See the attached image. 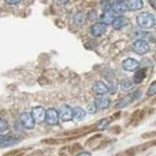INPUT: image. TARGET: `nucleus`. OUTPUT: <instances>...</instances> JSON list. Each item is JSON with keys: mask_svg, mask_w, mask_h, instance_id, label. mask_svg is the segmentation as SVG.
<instances>
[{"mask_svg": "<svg viewBox=\"0 0 156 156\" xmlns=\"http://www.w3.org/2000/svg\"><path fill=\"white\" fill-rule=\"evenodd\" d=\"M72 112H73V119L77 120V121L83 120L85 118V115H87V111L83 109L82 107H75V108H72Z\"/></svg>", "mask_w": 156, "mask_h": 156, "instance_id": "15", "label": "nucleus"}, {"mask_svg": "<svg viewBox=\"0 0 156 156\" xmlns=\"http://www.w3.org/2000/svg\"><path fill=\"white\" fill-rule=\"evenodd\" d=\"M101 6H102L103 12H107V11H111L112 10V2L111 1H102L101 2Z\"/></svg>", "mask_w": 156, "mask_h": 156, "instance_id": "20", "label": "nucleus"}, {"mask_svg": "<svg viewBox=\"0 0 156 156\" xmlns=\"http://www.w3.org/2000/svg\"><path fill=\"white\" fill-rule=\"evenodd\" d=\"M145 69H140V70H138L136 73H135V76H133V84H139V83H142L143 80H144V78H145Z\"/></svg>", "mask_w": 156, "mask_h": 156, "instance_id": "16", "label": "nucleus"}, {"mask_svg": "<svg viewBox=\"0 0 156 156\" xmlns=\"http://www.w3.org/2000/svg\"><path fill=\"white\" fill-rule=\"evenodd\" d=\"M132 49L139 55L147 54L150 51V43L145 40H136L132 44Z\"/></svg>", "mask_w": 156, "mask_h": 156, "instance_id": "2", "label": "nucleus"}, {"mask_svg": "<svg viewBox=\"0 0 156 156\" xmlns=\"http://www.w3.org/2000/svg\"><path fill=\"white\" fill-rule=\"evenodd\" d=\"M7 127H9L7 121H6L5 119L0 118V133H2L4 131H6V130H7Z\"/></svg>", "mask_w": 156, "mask_h": 156, "instance_id": "21", "label": "nucleus"}, {"mask_svg": "<svg viewBox=\"0 0 156 156\" xmlns=\"http://www.w3.org/2000/svg\"><path fill=\"white\" fill-rule=\"evenodd\" d=\"M112 11H114L117 15H120V13L127 11L126 2L125 1H113L112 2Z\"/></svg>", "mask_w": 156, "mask_h": 156, "instance_id": "13", "label": "nucleus"}, {"mask_svg": "<svg viewBox=\"0 0 156 156\" xmlns=\"http://www.w3.org/2000/svg\"><path fill=\"white\" fill-rule=\"evenodd\" d=\"M106 28H107V25H105L103 23H95V24L91 25L90 33L94 37H98V36H102L106 33Z\"/></svg>", "mask_w": 156, "mask_h": 156, "instance_id": "7", "label": "nucleus"}, {"mask_svg": "<svg viewBox=\"0 0 156 156\" xmlns=\"http://www.w3.org/2000/svg\"><path fill=\"white\" fill-rule=\"evenodd\" d=\"M126 2V7L127 10H131V11H137V10H140L144 5V2L142 0H131V1H125Z\"/></svg>", "mask_w": 156, "mask_h": 156, "instance_id": "14", "label": "nucleus"}, {"mask_svg": "<svg viewBox=\"0 0 156 156\" xmlns=\"http://www.w3.org/2000/svg\"><path fill=\"white\" fill-rule=\"evenodd\" d=\"M85 13L84 12H77V15L75 16V24H77V25H82L83 23H84V20H85Z\"/></svg>", "mask_w": 156, "mask_h": 156, "instance_id": "18", "label": "nucleus"}, {"mask_svg": "<svg viewBox=\"0 0 156 156\" xmlns=\"http://www.w3.org/2000/svg\"><path fill=\"white\" fill-rule=\"evenodd\" d=\"M126 23H127V20H125L124 17H120V16H118L117 18L113 20L112 25H113V28H114L115 30H120L121 28H124V27L126 25Z\"/></svg>", "mask_w": 156, "mask_h": 156, "instance_id": "17", "label": "nucleus"}, {"mask_svg": "<svg viewBox=\"0 0 156 156\" xmlns=\"http://www.w3.org/2000/svg\"><path fill=\"white\" fill-rule=\"evenodd\" d=\"M150 4H151V5H153V7L155 9V1H150Z\"/></svg>", "mask_w": 156, "mask_h": 156, "instance_id": "28", "label": "nucleus"}, {"mask_svg": "<svg viewBox=\"0 0 156 156\" xmlns=\"http://www.w3.org/2000/svg\"><path fill=\"white\" fill-rule=\"evenodd\" d=\"M94 105L98 109H106L111 106V98L108 96H98L94 101Z\"/></svg>", "mask_w": 156, "mask_h": 156, "instance_id": "8", "label": "nucleus"}, {"mask_svg": "<svg viewBox=\"0 0 156 156\" xmlns=\"http://www.w3.org/2000/svg\"><path fill=\"white\" fill-rule=\"evenodd\" d=\"M137 23L142 29H151L155 27V17L150 12H142L137 16Z\"/></svg>", "mask_w": 156, "mask_h": 156, "instance_id": "1", "label": "nucleus"}, {"mask_svg": "<svg viewBox=\"0 0 156 156\" xmlns=\"http://www.w3.org/2000/svg\"><path fill=\"white\" fill-rule=\"evenodd\" d=\"M109 125V119H102V120H100L98 124V129H105V127H107Z\"/></svg>", "mask_w": 156, "mask_h": 156, "instance_id": "22", "label": "nucleus"}, {"mask_svg": "<svg viewBox=\"0 0 156 156\" xmlns=\"http://www.w3.org/2000/svg\"><path fill=\"white\" fill-rule=\"evenodd\" d=\"M69 1H59V4H67Z\"/></svg>", "mask_w": 156, "mask_h": 156, "instance_id": "29", "label": "nucleus"}, {"mask_svg": "<svg viewBox=\"0 0 156 156\" xmlns=\"http://www.w3.org/2000/svg\"><path fill=\"white\" fill-rule=\"evenodd\" d=\"M17 143H18V138L17 137L11 136V135L4 136L2 139L0 140V148H9V147H12V145H15Z\"/></svg>", "mask_w": 156, "mask_h": 156, "instance_id": "11", "label": "nucleus"}, {"mask_svg": "<svg viewBox=\"0 0 156 156\" xmlns=\"http://www.w3.org/2000/svg\"><path fill=\"white\" fill-rule=\"evenodd\" d=\"M96 111H98V108L95 107L94 102H93V103H90V105L88 106V112H89L90 114H94V113H96Z\"/></svg>", "mask_w": 156, "mask_h": 156, "instance_id": "25", "label": "nucleus"}, {"mask_svg": "<svg viewBox=\"0 0 156 156\" xmlns=\"http://www.w3.org/2000/svg\"><path fill=\"white\" fill-rule=\"evenodd\" d=\"M44 120H46V122L48 125H55V124H58V120H59L58 111L54 109V108L46 109V118H44Z\"/></svg>", "mask_w": 156, "mask_h": 156, "instance_id": "5", "label": "nucleus"}, {"mask_svg": "<svg viewBox=\"0 0 156 156\" xmlns=\"http://www.w3.org/2000/svg\"><path fill=\"white\" fill-rule=\"evenodd\" d=\"M121 89L122 90H130L132 87H133V82L132 80H130V79H126V80H124V82H121Z\"/></svg>", "mask_w": 156, "mask_h": 156, "instance_id": "19", "label": "nucleus"}, {"mask_svg": "<svg viewBox=\"0 0 156 156\" xmlns=\"http://www.w3.org/2000/svg\"><path fill=\"white\" fill-rule=\"evenodd\" d=\"M156 93V83H151V85L149 87V89H148V95L149 96H153V95H155Z\"/></svg>", "mask_w": 156, "mask_h": 156, "instance_id": "23", "label": "nucleus"}, {"mask_svg": "<svg viewBox=\"0 0 156 156\" xmlns=\"http://www.w3.org/2000/svg\"><path fill=\"white\" fill-rule=\"evenodd\" d=\"M88 18H89L90 20H98V12H96L95 10L90 11V12L88 13Z\"/></svg>", "mask_w": 156, "mask_h": 156, "instance_id": "24", "label": "nucleus"}, {"mask_svg": "<svg viewBox=\"0 0 156 156\" xmlns=\"http://www.w3.org/2000/svg\"><path fill=\"white\" fill-rule=\"evenodd\" d=\"M139 67V62L136 59L133 58H127L122 61V69L125 71H135Z\"/></svg>", "mask_w": 156, "mask_h": 156, "instance_id": "9", "label": "nucleus"}, {"mask_svg": "<svg viewBox=\"0 0 156 156\" xmlns=\"http://www.w3.org/2000/svg\"><path fill=\"white\" fill-rule=\"evenodd\" d=\"M6 2H7V4H10V5H17V4H20V1H18V0H16V1H10V0H9V1H6Z\"/></svg>", "mask_w": 156, "mask_h": 156, "instance_id": "27", "label": "nucleus"}, {"mask_svg": "<svg viewBox=\"0 0 156 156\" xmlns=\"http://www.w3.org/2000/svg\"><path fill=\"white\" fill-rule=\"evenodd\" d=\"M76 156H91V154L89 151H83V153H79Z\"/></svg>", "mask_w": 156, "mask_h": 156, "instance_id": "26", "label": "nucleus"}, {"mask_svg": "<svg viewBox=\"0 0 156 156\" xmlns=\"http://www.w3.org/2000/svg\"><path fill=\"white\" fill-rule=\"evenodd\" d=\"M118 17V15L114 12V11H107V12H103V15L101 16V23H103L105 25H107V24H112L113 23V20H115Z\"/></svg>", "mask_w": 156, "mask_h": 156, "instance_id": "12", "label": "nucleus"}, {"mask_svg": "<svg viewBox=\"0 0 156 156\" xmlns=\"http://www.w3.org/2000/svg\"><path fill=\"white\" fill-rule=\"evenodd\" d=\"M31 117H33L35 122H43L44 118H46V109L41 106L34 107L31 111Z\"/></svg>", "mask_w": 156, "mask_h": 156, "instance_id": "6", "label": "nucleus"}, {"mask_svg": "<svg viewBox=\"0 0 156 156\" xmlns=\"http://www.w3.org/2000/svg\"><path fill=\"white\" fill-rule=\"evenodd\" d=\"M59 119L61 121H71L73 119V112L72 108L69 105H62L60 107V109L58 111Z\"/></svg>", "mask_w": 156, "mask_h": 156, "instance_id": "4", "label": "nucleus"}, {"mask_svg": "<svg viewBox=\"0 0 156 156\" xmlns=\"http://www.w3.org/2000/svg\"><path fill=\"white\" fill-rule=\"evenodd\" d=\"M93 89L98 96H106V94L109 93V88L103 82H95V84L93 85Z\"/></svg>", "mask_w": 156, "mask_h": 156, "instance_id": "10", "label": "nucleus"}, {"mask_svg": "<svg viewBox=\"0 0 156 156\" xmlns=\"http://www.w3.org/2000/svg\"><path fill=\"white\" fill-rule=\"evenodd\" d=\"M20 124L24 129L33 130L35 127V121L31 117V113L30 112H23L20 115Z\"/></svg>", "mask_w": 156, "mask_h": 156, "instance_id": "3", "label": "nucleus"}]
</instances>
